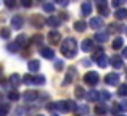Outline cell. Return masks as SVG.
I'll use <instances>...</instances> for the list:
<instances>
[{
	"instance_id": "11",
	"label": "cell",
	"mask_w": 127,
	"mask_h": 116,
	"mask_svg": "<svg viewBox=\"0 0 127 116\" xmlns=\"http://www.w3.org/2000/svg\"><path fill=\"white\" fill-rule=\"evenodd\" d=\"M89 26H90V28H93V29H100L103 26V19L101 18H92V19H90V23H89Z\"/></svg>"
},
{
	"instance_id": "8",
	"label": "cell",
	"mask_w": 127,
	"mask_h": 116,
	"mask_svg": "<svg viewBox=\"0 0 127 116\" xmlns=\"http://www.w3.org/2000/svg\"><path fill=\"white\" fill-rule=\"evenodd\" d=\"M11 24H13V28H15V29H21L23 26H24V18L19 16V15L13 16V18H11Z\"/></svg>"
},
{
	"instance_id": "36",
	"label": "cell",
	"mask_w": 127,
	"mask_h": 116,
	"mask_svg": "<svg viewBox=\"0 0 127 116\" xmlns=\"http://www.w3.org/2000/svg\"><path fill=\"white\" fill-rule=\"evenodd\" d=\"M109 98H111V95H109L108 92H101V94H100V100L106 102V100H109Z\"/></svg>"
},
{
	"instance_id": "13",
	"label": "cell",
	"mask_w": 127,
	"mask_h": 116,
	"mask_svg": "<svg viewBox=\"0 0 127 116\" xmlns=\"http://www.w3.org/2000/svg\"><path fill=\"white\" fill-rule=\"evenodd\" d=\"M95 39L96 42H100V44H103V42H106L108 40V32H103V31H100V32H96L95 34Z\"/></svg>"
},
{
	"instance_id": "39",
	"label": "cell",
	"mask_w": 127,
	"mask_h": 116,
	"mask_svg": "<svg viewBox=\"0 0 127 116\" xmlns=\"http://www.w3.org/2000/svg\"><path fill=\"white\" fill-rule=\"evenodd\" d=\"M21 5L24 8H29V6H32V0H21Z\"/></svg>"
},
{
	"instance_id": "18",
	"label": "cell",
	"mask_w": 127,
	"mask_h": 116,
	"mask_svg": "<svg viewBox=\"0 0 127 116\" xmlns=\"http://www.w3.org/2000/svg\"><path fill=\"white\" fill-rule=\"evenodd\" d=\"M47 24L52 26V28H56V26H60V18H56V16H48V18H47Z\"/></svg>"
},
{
	"instance_id": "38",
	"label": "cell",
	"mask_w": 127,
	"mask_h": 116,
	"mask_svg": "<svg viewBox=\"0 0 127 116\" xmlns=\"http://www.w3.org/2000/svg\"><path fill=\"white\" fill-rule=\"evenodd\" d=\"M119 110H121V111H127V100H122L121 103H119Z\"/></svg>"
},
{
	"instance_id": "19",
	"label": "cell",
	"mask_w": 127,
	"mask_h": 116,
	"mask_svg": "<svg viewBox=\"0 0 127 116\" xmlns=\"http://www.w3.org/2000/svg\"><path fill=\"white\" fill-rule=\"evenodd\" d=\"M85 97L89 98L90 102H98V100H100V94H98V92H96V90H90L89 94L85 95Z\"/></svg>"
},
{
	"instance_id": "51",
	"label": "cell",
	"mask_w": 127,
	"mask_h": 116,
	"mask_svg": "<svg viewBox=\"0 0 127 116\" xmlns=\"http://www.w3.org/2000/svg\"><path fill=\"white\" fill-rule=\"evenodd\" d=\"M126 34H127V29H126Z\"/></svg>"
},
{
	"instance_id": "30",
	"label": "cell",
	"mask_w": 127,
	"mask_h": 116,
	"mask_svg": "<svg viewBox=\"0 0 127 116\" xmlns=\"http://www.w3.org/2000/svg\"><path fill=\"white\" fill-rule=\"evenodd\" d=\"M0 37L2 39H10V29L8 28H2L0 29Z\"/></svg>"
},
{
	"instance_id": "10",
	"label": "cell",
	"mask_w": 127,
	"mask_h": 116,
	"mask_svg": "<svg viewBox=\"0 0 127 116\" xmlns=\"http://www.w3.org/2000/svg\"><path fill=\"white\" fill-rule=\"evenodd\" d=\"M28 69L31 73H35V71H39L40 69V63L37 61V60H31V61L28 63Z\"/></svg>"
},
{
	"instance_id": "1",
	"label": "cell",
	"mask_w": 127,
	"mask_h": 116,
	"mask_svg": "<svg viewBox=\"0 0 127 116\" xmlns=\"http://www.w3.org/2000/svg\"><path fill=\"white\" fill-rule=\"evenodd\" d=\"M76 52H77V42H76V39L68 37L61 44V53L64 55L66 58H74Z\"/></svg>"
},
{
	"instance_id": "37",
	"label": "cell",
	"mask_w": 127,
	"mask_h": 116,
	"mask_svg": "<svg viewBox=\"0 0 127 116\" xmlns=\"http://www.w3.org/2000/svg\"><path fill=\"white\" fill-rule=\"evenodd\" d=\"M55 69H56V71H61V69H63V61H61V60H56V61H55Z\"/></svg>"
},
{
	"instance_id": "15",
	"label": "cell",
	"mask_w": 127,
	"mask_h": 116,
	"mask_svg": "<svg viewBox=\"0 0 127 116\" xmlns=\"http://www.w3.org/2000/svg\"><path fill=\"white\" fill-rule=\"evenodd\" d=\"M92 47H93L92 39H85V40H82V44H81L82 52H90V50H92Z\"/></svg>"
},
{
	"instance_id": "41",
	"label": "cell",
	"mask_w": 127,
	"mask_h": 116,
	"mask_svg": "<svg viewBox=\"0 0 127 116\" xmlns=\"http://www.w3.org/2000/svg\"><path fill=\"white\" fill-rule=\"evenodd\" d=\"M111 31H122V26L121 24H111Z\"/></svg>"
},
{
	"instance_id": "12",
	"label": "cell",
	"mask_w": 127,
	"mask_h": 116,
	"mask_svg": "<svg viewBox=\"0 0 127 116\" xmlns=\"http://www.w3.org/2000/svg\"><path fill=\"white\" fill-rule=\"evenodd\" d=\"M40 55H42L43 58H47V60H52V58H55V52H53L52 48H47V47L40 50Z\"/></svg>"
},
{
	"instance_id": "25",
	"label": "cell",
	"mask_w": 127,
	"mask_h": 116,
	"mask_svg": "<svg viewBox=\"0 0 127 116\" xmlns=\"http://www.w3.org/2000/svg\"><path fill=\"white\" fill-rule=\"evenodd\" d=\"M96 63H98V66H100V68H106V66H108V63H109V60L106 58L105 55H101V57L96 60Z\"/></svg>"
},
{
	"instance_id": "2",
	"label": "cell",
	"mask_w": 127,
	"mask_h": 116,
	"mask_svg": "<svg viewBox=\"0 0 127 116\" xmlns=\"http://www.w3.org/2000/svg\"><path fill=\"white\" fill-rule=\"evenodd\" d=\"M55 108L60 111H63V113H66V111H74L76 110V103L72 100H66V102H56L55 103Z\"/></svg>"
},
{
	"instance_id": "50",
	"label": "cell",
	"mask_w": 127,
	"mask_h": 116,
	"mask_svg": "<svg viewBox=\"0 0 127 116\" xmlns=\"http://www.w3.org/2000/svg\"><path fill=\"white\" fill-rule=\"evenodd\" d=\"M53 116H58V115H53Z\"/></svg>"
},
{
	"instance_id": "49",
	"label": "cell",
	"mask_w": 127,
	"mask_h": 116,
	"mask_svg": "<svg viewBox=\"0 0 127 116\" xmlns=\"http://www.w3.org/2000/svg\"><path fill=\"white\" fill-rule=\"evenodd\" d=\"M118 116H124V115H118Z\"/></svg>"
},
{
	"instance_id": "20",
	"label": "cell",
	"mask_w": 127,
	"mask_h": 116,
	"mask_svg": "<svg viewBox=\"0 0 127 116\" xmlns=\"http://www.w3.org/2000/svg\"><path fill=\"white\" fill-rule=\"evenodd\" d=\"M98 11H100V15H103V16H108V15H109L108 6H106L103 2H100V3H98Z\"/></svg>"
},
{
	"instance_id": "52",
	"label": "cell",
	"mask_w": 127,
	"mask_h": 116,
	"mask_svg": "<svg viewBox=\"0 0 127 116\" xmlns=\"http://www.w3.org/2000/svg\"><path fill=\"white\" fill-rule=\"evenodd\" d=\"M39 116H42V115H39Z\"/></svg>"
},
{
	"instance_id": "29",
	"label": "cell",
	"mask_w": 127,
	"mask_h": 116,
	"mask_svg": "<svg viewBox=\"0 0 127 116\" xmlns=\"http://www.w3.org/2000/svg\"><path fill=\"white\" fill-rule=\"evenodd\" d=\"M31 21L34 23V26H35V28H42V24H43V19L40 18V16H34V18H32Z\"/></svg>"
},
{
	"instance_id": "22",
	"label": "cell",
	"mask_w": 127,
	"mask_h": 116,
	"mask_svg": "<svg viewBox=\"0 0 127 116\" xmlns=\"http://www.w3.org/2000/svg\"><path fill=\"white\" fill-rule=\"evenodd\" d=\"M16 44H18L19 47H24V45H28V37H26L24 34L18 36V37H16Z\"/></svg>"
},
{
	"instance_id": "33",
	"label": "cell",
	"mask_w": 127,
	"mask_h": 116,
	"mask_svg": "<svg viewBox=\"0 0 127 116\" xmlns=\"http://www.w3.org/2000/svg\"><path fill=\"white\" fill-rule=\"evenodd\" d=\"M43 10H45L47 13H53L55 11V5H53V3H45V5H43Z\"/></svg>"
},
{
	"instance_id": "6",
	"label": "cell",
	"mask_w": 127,
	"mask_h": 116,
	"mask_svg": "<svg viewBox=\"0 0 127 116\" xmlns=\"http://www.w3.org/2000/svg\"><path fill=\"white\" fill-rule=\"evenodd\" d=\"M48 40H50V44H53V45L60 44V40H61V34H60L58 31H50L48 32Z\"/></svg>"
},
{
	"instance_id": "44",
	"label": "cell",
	"mask_w": 127,
	"mask_h": 116,
	"mask_svg": "<svg viewBox=\"0 0 127 116\" xmlns=\"http://www.w3.org/2000/svg\"><path fill=\"white\" fill-rule=\"evenodd\" d=\"M42 39L43 37H42V36H39V34L34 36V42H35V44H42Z\"/></svg>"
},
{
	"instance_id": "23",
	"label": "cell",
	"mask_w": 127,
	"mask_h": 116,
	"mask_svg": "<svg viewBox=\"0 0 127 116\" xmlns=\"http://www.w3.org/2000/svg\"><path fill=\"white\" fill-rule=\"evenodd\" d=\"M74 29H76L77 32H84L85 29H87V24H85L84 21H76V24H74Z\"/></svg>"
},
{
	"instance_id": "3",
	"label": "cell",
	"mask_w": 127,
	"mask_h": 116,
	"mask_svg": "<svg viewBox=\"0 0 127 116\" xmlns=\"http://www.w3.org/2000/svg\"><path fill=\"white\" fill-rule=\"evenodd\" d=\"M84 81L89 85H96V84H98V81H100V76H98V73L90 71V73H87V74L84 76Z\"/></svg>"
},
{
	"instance_id": "28",
	"label": "cell",
	"mask_w": 127,
	"mask_h": 116,
	"mask_svg": "<svg viewBox=\"0 0 127 116\" xmlns=\"http://www.w3.org/2000/svg\"><path fill=\"white\" fill-rule=\"evenodd\" d=\"M8 111H10V105L8 103L0 105V116H6V115H8Z\"/></svg>"
},
{
	"instance_id": "27",
	"label": "cell",
	"mask_w": 127,
	"mask_h": 116,
	"mask_svg": "<svg viewBox=\"0 0 127 116\" xmlns=\"http://www.w3.org/2000/svg\"><path fill=\"white\" fill-rule=\"evenodd\" d=\"M6 50H8L10 53H16V52L19 50V45L16 44V42H15V44H8V45H6Z\"/></svg>"
},
{
	"instance_id": "32",
	"label": "cell",
	"mask_w": 127,
	"mask_h": 116,
	"mask_svg": "<svg viewBox=\"0 0 127 116\" xmlns=\"http://www.w3.org/2000/svg\"><path fill=\"white\" fill-rule=\"evenodd\" d=\"M74 94H76V97H77V98H82V97H85V92H84V89H82V87H79V85L76 87V92H74Z\"/></svg>"
},
{
	"instance_id": "4",
	"label": "cell",
	"mask_w": 127,
	"mask_h": 116,
	"mask_svg": "<svg viewBox=\"0 0 127 116\" xmlns=\"http://www.w3.org/2000/svg\"><path fill=\"white\" fill-rule=\"evenodd\" d=\"M76 74H77V69L74 68V66H71V68L68 69V74H66V77H64V81H63V84L64 85H68V84H71L72 81H74V77H76Z\"/></svg>"
},
{
	"instance_id": "5",
	"label": "cell",
	"mask_w": 127,
	"mask_h": 116,
	"mask_svg": "<svg viewBox=\"0 0 127 116\" xmlns=\"http://www.w3.org/2000/svg\"><path fill=\"white\" fill-rule=\"evenodd\" d=\"M105 82L109 84V85H118L119 84V74L118 73H109V74L105 77Z\"/></svg>"
},
{
	"instance_id": "7",
	"label": "cell",
	"mask_w": 127,
	"mask_h": 116,
	"mask_svg": "<svg viewBox=\"0 0 127 116\" xmlns=\"http://www.w3.org/2000/svg\"><path fill=\"white\" fill-rule=\"evenodd\" d=\"M37 97H39V94H37L35 90H28V92L24 94V97H23V98H24L26 103H32V102L37 100Z\"/></svg>"
},
{
	"instance_id": "43",
	"label": "cell",
	"mask_w": 127,
	"mask_h": 116,
	"mask_svg": "<svg viewBox=\"0 0 127 116\" xmlns=\"http://www.w3.org/2000/svg\"><path fill=\"white\" fill-rule=\"evenodd\" d=\"M81 63H82V66H90L92 60H89V58H84V60H81Z\"/></svg>"
},
{
	"instance_id": "31",
	"label": "cell",
	"mask_w": 127,
	"mask_h": 116,
	"mask_svg": "<svg viewBox=\"0 0 127 116\" xmlns=\"http://www.w3.org/2000/svg\"><path fill=\"white\" fill-rule=\"evenodd\" d=\"M118 94L122 95V97H127V84H121V85H119Z\"/></svg>"
},
{
	"instance_id": "17",
	"label": "cell",
	"mask_w": 127,
	"mask_h": 116,
	"mask_svg": "<svg viewBox=\"0 0 127 116\" xmlns=\"http://www.w3.org/2000/svg\"><path fill=\"white\" fill-rule=\"evenodd\" d=\"M114 16H116V19H126L127 18V10L126 8H118L116 13H114Z\"/></svg>"
},
{
	"instance_id": "45",
	"label": "cell",
	"mask_w": 127,
	"mask_h": 116,
	"mask_svg": "<svg viewBox=\"0 0 127 116\" xmlns=\"http://www.w3.org/2000/svg\"><path fill=\"white\" fill-rule=\"evenodd\" d=\"M122 2H124V0H113V6H114V8H118V6H121Z\"/></svg>"
},
{
	"instance_id": "21",
	"label": "cell",
	"mask_w": 127,
	"mask_h": 116,
	"mask_svg": "<svg viewBox=\"0 0 127 116\" xmlns=\"http://www.w3.org/2000/svg\"><path fill=\"white\" fill-rule=\"evenodd\" d=\"M32 84H35V85H43L45 84V76H34L32 77Z\"/></svg>"
},
{
	"instance_id": "46",
	"label": "cell",
	"mask_w": 127,
	"mask_h": 116,
	"mask_svg": "<svg viewBox=\"0 0 127 116\" xmlns=\"http://www.w3.org/2000/svg\"><path fill=\"white\" fill-rule=\"evenodd\" d=\"M56 3H58V5H61V6H64V5H68V2L69 0H55Z\"/></svg>"
},
{
	"instance_id": "48",
	"label": "cell",
	"mask_w": 127,
	"mask_h": 116,
	"mask_svg": "<svg viewBox=\"0 0 127 116\" xmlns=\"http://www.w3.org/2000/svg\"><path fill=\"white\" fill-rule=\"evenodd\" d=\"M2 71H3V68H2V65H0V76H2Z\"/></svg>"
},
{
	"instance_id": "47",
	"label": "cell",
	"mask_w": 127,
	"mask_h": 116,
	"mask_svg": "<svg viewBox=\"0 0 127 116\" xmlns=\"http://www.w3.org/2000/svg\"><path fill=\"white\" fill-rule=\"evenodd\" d=\"M122 57H124V58H127V47L124 48V52H122Z\"/></svg>"
},
{
	"instance_id": "24",
	"label": "cell",
	"mask_w": 127,
	"mask_h": 116,
	"mask_svg": "<svg viewBox=\"0 0 127 116\" xmlns=\"http://www.w3.org/2000/svg\"><path fill=\"white\" fill-rule=\"evenodd\" d=\"M122 45H124V39L116 37L114 42H113V48H114V50H119V48H122Z\"/></svg>"
},
{
	"instance_id": "14",
	"label": "cell",
	"mask_w": 127,
	"mask_h": 116,
	"mask_svg": "<svg viewBox=\"0 0 127 116\" xmlns=\"http://www.w3.org/2000/svg\"><path fill=\"white\" fill-rule=\"evenodd\" d=\"M106 111H108V108H106L105 103H98L95 107V115H98V116H105Z\"/></svg>"
},
{
	"instance_id": "16",
	"label": "cell",
	"mask_w": 127,
	"mask_h": 116,
	"mask_svg": "<svg viewBox=\"0 0 127 116\" xmlns=\"http://www.w3.org/2000/svg\"><path fill=\"white\" fill-rule=\"evenodd\" d=\"M92 3H89V2H85V3H82V15L84 16H89V15H92Z\"/></svg>"
},
{
	"instance_id": "42",
	"label": "cell",
	"mask_w": 127,
	"mask_h": 116,
	"mask_svg": "<svg viewBox=\"0 0 127 116\" xmlns=\"http://www.w3.org/2000/svg\"><path fill=\"white\" fill-rule=\"evenodd\" d=\"M3 2H5V5L8 6V8H13V6H15V0H3Z\"/></svg>"
},
{
	"instance_id": "40",
	"label": "cell",
	"mask_w": 127,
	"mask_h": 116,
	"mask_svg": "<svg viewBox=\"0 0 127 116\" xmlns=\"http://www.w3.org/2000/svg\"><path fill=\"white\" fill-rule=\"evenodd\" d=\"M32 77H34V76H28L26 74L24 79H23V82H24V84H32Z\"/></svg>"
},
{
	"instance_id": "9",
	"label": "cell",
	"mask_w": 127,
	"mask_h": 116,
	"mask_svg": "<svg viewBox=\"0 0 127 116\" xmlns=\"http://www.w3.org/2000/svg\"><path fill=\"white\" fill-rule=\"evenodd\" d=\"M109 63H111V66H114L116 69H119V68H122V58L121 57H118V55H113L111 58H109Z\"/></svg>"
},
{
	"instance_id": "35",
	"label": "cell",
	"mask_w": 127,
	"mask_h": 116,
	"mask_svg": "<svg viewBox=\"0 0 127 116\" xmlns=\"http://www.w3.org/2000/svg\"><path fill=\"white\" fill-rule=\"evenodd\" d=\"M76 111H77L79 115H87L89 113V107H85V105L84 107H79V108H76Z\"/></svg>"
},
{
	"instance_id": "34",
	"label": "cell",
	"mask_w": 127,
	"mask_h": 116,
	"mask_svg": "<svg viewBox=\"0 0 127 116\" xmlns=\"http://www.w3.org/2000/svg\"><path fill=\"white\" fill-rule=\"evenodd\" d=\"M8 98H10V100H11V102H16V100H19V94H18V92H10V94H8Z\"/></svg>"
},
{
	"instance_id": "26",
	"label": "cell",
	"mask_w": 127,
	"mask_h": 116,
	"mask_svg": "<svg viewBox=\"0 0 127 116\" xmlns=\"http://www.w3.org/2000/svg\"><path fill=\"white\" fill-rule=\"evenodd\" d=\"M10 82H11L13 85H19L23 82V79H21V76H19V74H13L11 77H10Z\"/></svg>"
}]
</instances>
